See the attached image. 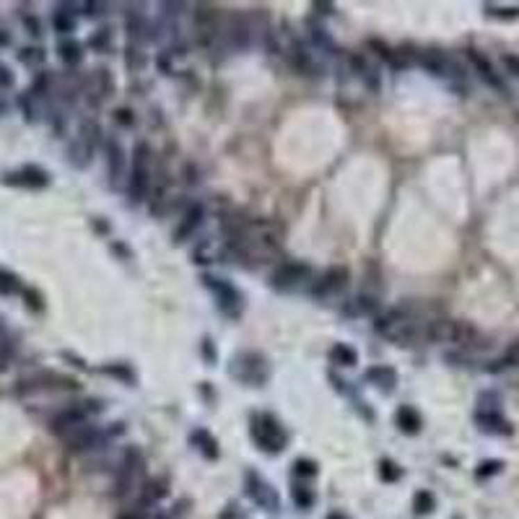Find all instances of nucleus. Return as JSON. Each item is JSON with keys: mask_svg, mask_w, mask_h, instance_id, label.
Returning a JSON list of instances; mask_svg holds the SVG:
<instances>
[{"mask_svg": "<svg viewBox=\"0 0 519 519\" xmlns=\"http://www.w3.org/2000/svg\"><path fill=\"white\" fill-rule=\"evenodd\" d=\"M52 26H55V31H60V34H70V31L76 29V19H73V13L70 10H55V16H52Z\"/></svg>", "mask_w": 519, "mask_h": 519, "instance_id": "obj_33", "label": "nucleus"}, {"mask_svg": "<svg viewBox=\"0 0 519 519\" xmlns=\"http://www.w3.org/2000/svg\"><path fill=\"white\" fill-rule=\"evenodd\" d=\"M0 86L3 88H8V86H13V73H10L3 63H0Z\"/></svg>", "mask_w": 519, "mask_h": 519, "instance_id": "obj_47", "label": "nucleus"}, {"mask_svg": "<svg viewBox=\"0 0 519 519\" xmlns=\"http://www.w3.org/2000/svg\"><path fill=\"white\" fill-rule=\"evenodd\" d=\"M468 60H470L472 68L478 70V76L486 81L491 88H496V91H501V94H506V86H504V81H501V76L496 73V68L491 65V60L486 58L483 52H478V49H468Z\"/></svg>", "mask_w": 519, "mask_h": 519, "instance_id": "obj_16", "label": "nucleus"}, {"mask_svg": "<svg viewBox=\"0 0 519 519\" xmlns=\"http://www.w3.org/2000/svg\"><path fill=\"white\" fill-rule=\"evenodd\" d=\"M115 122H120L122 128H133V125H135V117H133V112H130L128 107H120V109H115Z\"/></svg>", "mask_w": 519, "mask_h": 519, "instance_id": "obj_42", "label": "nucleus"}, {"mask_svg": "<svg viewBox=\"0 0 519 519\" xmlns=\"http://www.w3.org/2000/svg\"><path fill=\"white\" fill-rule=\"evenodd\" d=\"M245 483H247V493H249V499L255 501L257 506H263V509H267V511H278V506H281L278 491H275L263 475H257L255 470H247Z\"/></svg>", "mask_w": 519, "mask_h": 519, "instance_id": "obj_8", "label": "nucleus"}, {"mask_svg": "<svg viewBox=\"0 0 519 519\" xmlns=\"http://www.w3.org/2000/svg\"><path fill=\"white\" fill-rule=\"evenodd\" d=\"M317 472H320V468H317V462L314 460L299 457V460L294 462V475H299V478H314Z\"/></svg>", "mask_w": 519, "mask_h": 519, "instance_id": "obj_38", "label": "nucleus"}, {"mask_svg": "<svg viewBox=\"0 0 519 519\" xmlns=\"http://www.w3.org/2000/svg\"><path fill=\"white\" fill-rule=\"evenodd\" d=\"M288 60H291V65H294L299 73H304V76H317V73H320V63L314 60V55L304 47L302 42H294V44H291Z\"/></svg>", "mask_w": 519, "mask_h": 519, "instance_id": "obj_20", "label": "nucleus"}, {"mask_svg": "<svg viewBox=\"0 0 519 519\" xmlns=\"http://www.w3.org/2000/svg\"><path fill=\"white\" fill-rule=\"evenodd\" d=\"M125 63H128L130 70H143V65H146V55H143V49L135 47V44H128Z\"/></svg>", "mask_w": 519, "mask_h": 519, "instance_id": "obj_37", "label": "nucleus"}, {"mask_svg": "<svg viewBox=\"0 0 519 519\" xmlns=\"http://www.w3.org/2000/svg\"><path fill=\"white\" fill-rule=\"evenodd\" d=\"M345 286H348V267L335 265V267H330V270L312 286V294L317 296V299H333V296L343 294Z\"/></svg>", "mask_w": 519, "mask_h": 519, "instance_id": "obj_10", "label": "nucleus"}, {"mask_svg": "<svg viewBox=\"0 0 519 519\" xmlns=\"http://www.w3.org/2000/svg\"><path fill=\"white\" fill-rule=\"evenodd\" d=\"M379 309V302L374 299V296H356L351 304H348V309H343V312L348 314H374Z\"/></svg>", "mask_w": 519, "mask_h": 519, "instance_id": "obj_30", "label": "nucleus"}, {"mask_svg": "<svg viewBox=\"0 0 519 519\" xmlns=\"http://www.w3.org/2000/svg\"><path fill=\"white\" fill-rule=\"evenodd\" d=\"M3 182H6V185L34 187V190H40V187L49 185V174L40 167H24L21 172H16V174H6Z\"/></svg>", "mask_w": 519, "mask_h": 519, "instance_id": "obj_17", "label": "nucleus"}, {"mask_svg": "<svg viewBox=\"0 0 519 519\" xmlns=\"http://www.w3.org/2000/svg\"><path fill=\"white\" fill-rule=\"evenodd\" d=\"M421 327L423 322L405 306H397V309H390L387 314L377 317L374 322V330L377 335H382L387 340L397 345H408V343H415L421 340Z\"/></svg>", "mask_w": 519, "mask_h": 519, "instance_id": "obj_1", "label": "nucleus"}, {"mask_svg": "<svg viewBox=\"0 0 519 519\" xmlns=\"http://www.w3.org/2000/svg\"><path fill=\"white\" fill-rule=\"evenodd\" d=\"M249 431H252V439L263 452H270V454H278V452L286 450L288 444V436H286L283 426L278 423V418H273L270 413H263V415H255L252 423H249Z\"/></svg>", "mask_w": 519, "mask_h": 519, "instance_id": "obj_3", "label": "nucleus"}, {"mask_svg": "<svg viewBox=\"0 0 519 519\" xmlns=\"http://www.w3.org/2000/svg\"><path fill=\"white\" fill-rule=\"evenodd\" d=\"M58 52H60V60H63L65 65H79L81 60H83V47H81L76 40H63Z\"/></svg>", "mask_w": 519, "mask_h": 519, "instance_id": "obj_26", "label": "nucleus"}, {"mask_svg": "<svg viewBox=\"0 0 519 519\" xmlns=\"http://www.w3.org/2000/svg\"><path fill=\"white\" fill-rule=\"evenodd\" d=\"M99 431L91 426V423H81V426H76L73 431H68L65 436H63V441H65V447H68L70 452H88L94 450L99 444Z\"/></svg>", "mask_w": 519, "mask_h": 519, "instance_id": "obj_12", "label": "nucleus"}, {"mask_svg": "<svg viewBox=\"0 0 519 519\" xmlns=\"http://www.w3.org/2000/svg\"><path fill=\"white\" fill-rule=\"evenodd\" d=\"M369 47H372L374 52L379 55V60H384L387 65H392V68H402V60L397 58V52H395L392 47H387L382 40H369Z\"/></svg>", "mask_w": 519, "mask_h": 519, "instance_id": "obj_31", "label": "nucleus"}, {"mask_svg": "<svg viewBox=\"0 0 519 519\" xmlns=\"http://www.w3.org/2000/svg\"><path fill=\"white\" fill-rule=\"evenodd\" d=\"M104 374H112V377H117V379H122V382H128V384H133L135 382V374H133V369H130L128 363H109V366H104L101 369Z\"/></svg>", "mask_w": 519, "mask_h": 519, "instance_id": "obj_35", "label": "nucleus"}, {"mask_svg": "<svg viewBox=\"0 0 519 519\" xmlns=\"http://www.w3.org/2000/svg\"><path fill=\"white\" fill-rule=\"evenodd\" d=\"M109 40H112V31L104 26V29H99L97 34H91V40H88V47H94L97 52H101V49L109 47Z\"/></svg>", "mask_w": 519, "mask_h": 519, "instance_id": "obj_41", "label": "nucleus"}, {"mask_svg": "<svg viewBox=\"0 0 519 519\" xmlns=\"http://www.w3.org/2000/svg\"><path fill=\"white\" fill-rule=\"evenodd\" d=\"M327 519H348V517H345V514H338V511H333V514H330Z\"/></svg>", "mask_w": 519, "mask_h": 519, "instance_id": "obj_54", "label": "nucleus"}, {"mask_svg": "<svg viewBox=\"0 0 519 519\" xmlns=\"http://www.w3.org/2000/svg\"><path fill=\"white\" fill-rule=\"evenodd\" d=\"M10 356H13V343H10L8 338H0V369L8 366Z\"/></svg>", "mask_w": 519, "mask_h": 519, "instance_id": "obj_43", "label": "nucleus"}, {"mask_svg": "<svg viewBox=\"0 0 519 519\" xmlns=\"http://www.w3.org/2000/svg\"><path fill=\"white\" fill-rule=\"evenodd\" d=\"M206 356H208V361H213V345H211V340H206Z\"/></svg>", "mask_w": 519, "mask_h": 519, "instance_id": "obj_53", "label": "nucleus"}, {"mask_svg": "<svg viewBox=\"0 0 519 519\" xmlns=\"http://www.w3.org/2000/svg\"><path fill=\"white\" fill-rule=\"evenodd\" d=\"M418 63H421L429 73H434V76H460V68H457L450 58H444L441 52H434V49L418 55Z\"/></svg>", "mask_w": 519, "mask_h": 519, "instance_id": "obj_19", "label": "nucleus"}, {"mask_svg": "<svg viewBox=\"0 0 519 519\" xmlns=\"http://www.w3.org/2000/svg\"><path fill=\"white\" fill-rule=\"evenodd\" d=\"M291 499H294V504L299 506V509H312L314 501H317V496H314V491L306 486V483H294L291 486Z\"/></svg>", "mask_w": 519, "mask_h": 519, "instance_id": "obj_29", "label": "nucleus"}, {"mask_svg": "<svg viewBox=\"0 0 519 519\" xmlns=\"http://www.w3.org/2000/svg\"><path fill=\"white\" fill-rule=\"evenodd\" d=\"M151 161H154V151L146 140L135 143L133 148V169L128 176V197L130 203H143L151 190Z\"/></svg>", "mask_w": 519, "mask_h": 519, "instance_id": "obj_2", "label": "nucleus"}, {"mask_svg": "<svg viewBox=\"0 0 519 519\" xmlns=\"http://www.w3.org/2000/svg\"><path fill=\"white\" fill-rule=\"evenodd\" d=\"M143 483H146V480H143V457H140V452L130 447V450L125 452L122 462H120L117 493L120 496H128V493H133V491L140 493Z\"/></svg>", "mask_w": 519, "mask_h": 519, "instance_id": "obj_6", "label": "nucleus"}, {"mask_svg": "<svg viewBox=\"0 0 519 519\" xmlns=\"http://www.w3.org/2000/svg\"><path fill=\"white\" fill-rule=\"evenodd\" d=\"M203 218H206V208L200 206V203H192V206L185 211V216L179 218V226L174 229V242L179 245V242H187L190 236L195 234L197 229H200V224H203Z\"/></svg>", "mask_w": 519, "mask_h": 519, "instance_id": "obj_15", "label": "nucleus"}, {"mask_svg": "<svg viewBox=\"0 0 519 519\" xmlns=\"http://www.w3.org/2000/svg\"><path fill=\"white\" fill-rule=\"evenodd\" d=\"M99 146H101V128H99L97 120H86V122L81 125L79 138H76L68 148L70 164L76 169H86L88 164H91V158H94Z\"/></svg>", "mask_w": 519, "mask_h": 519, "instance_id": "obj_5", "label": "nucleus"}, {"mask_svg": "<svg viewBox=\"0 0 519 519\" xmlns=\"http://www.w3.org/2000/svg\"><path fill=\"white\" fill-rule=\"evenodd\" d=\"M107 167L112 187H120L125 174H128V161H125V151H122L117 138H109L107 140Z\"/></svg>", "mask_w": 519, "mask_h": 519, "instance_id": "obj_13", "label": "nucleus"}, {"mask_svg": "<svg viewBox=\"0 0 519 519\" xmlns=\"http://www.w3.org/2000/svg\"><path fill=\"white\" fill-rule=\"evenodd\" d=\"M312 278V267L304 263H283L273 275H270V283H273L275 291H299L302 286H306V281Z\"/></svg>", "mask_w": 519, "mask_h": 519, "instance_id": "obj_7", "label": "nucleus"}, {"mask_svg": "<svg viewBox=\"0 0 519 519\" xmlns=\"http://www.w3.org/2000/svg\"><path fill=\"white\" fill-rule=\"evenodd\" d=\"M379 475H382V480H387V483H395V480H400L402 470L392 460H382L379 462Z\"/></svg>", "mask_w": 519, "mask_h": 519, "instance_id": "obj_40", "label": "nucleus"}, {"mask_svg": "<svg viewBox=\"0 0 519 519\" xmlns=\"http://www.w3.org/2000/svg\"><path fill=\"white\" fill-rule=\"evenodd\" d=\"M363 379L369 384H374L377 390L392 392L395 384H397V372H395L392 366H369L366 374H363Z\"/></svg>", "mask_w": 519, "mask_h": 519, "instance_id": "obj_21", "label": "nucleus"}, {"mask_svg": "<svg viewBox=\"0 0 519 519\" xmlns=\"http://www.w3.org/2000/svg\"><path fill=\"white\" fill-rule=\"evenodd\" d=\"M434 506H436V499H434V493H429V491H418V493L413 496V509H415V514H431Z\"/></svg>", "mask_w": 519, "mask_h": 519, "instance_id": "obj_34", "label": "nucleus"}, {"mask_svg": "<svg viewBox=\"0 0 519 519\" xmlns=\"http://www.w3.org/2000/svg\"><path fill=\"white\" fill-rule=\"evenodd\" d=\"M229 372H231V377L239 379L242 384L263 387V384L267 382V359L257 351H245L231 359Z\"/></svg>", "mask_w": 519, "mask_h": 519, "instance_id": "obj_4", "label": "nucleus"}, {"mask_svg": "<svg viewBox=\"0 0 519 519\" xmlns=\"http://www.w3.org/2000/svg\"><path fill=\"white\" fill-rule=\"evenodd\" d=\"M475 423L480 426V431L486 434H501V436H509L511 426L509 421L499 413L496 405H480L475 411Z\"/></svg>", "mask_w": 519, "mask_h": 519, "instance_id": "obj_11", "label": "nucleus"}, {"mask_svg": "<svg viewBox=\"0 0 519 519\" xmlns=\"http://www.w3.org/2000/svg\"><path fill=\"white\" fill-rule=\"evenodd\" d=\"M10 44V34H6V31L0 29V47H8Z\"/></svg>", "mask_w": 519, "mask_h": 519, "instance_id": "obj_52", "label": "nucleus"}, {"mask_svg": "<svg viewBox=\"0 0 519 519\" xmlns=\"http://www.w3.org/2000/svg\"><path fill=\"white\" fill-rule=\"evenodd\" d=\"M224 255H229V247L218 245V242H203L200 247H195V252H192V260H195L197 265L203 263H216V260H221Z\"/></svg>", "mask_w": 519, "mask_h": 519, "instance_id": "obj_24", "label": "nucleus"}, {"mask_svg": "<svg viewBox=\"0 0 519 519\" xmlns=\"http://www.w3.org/2000/svg\"><path fill=\"white\" fill-rule=\"evenodd\" d=\"M312 8L317 10V13H324V16H330V13H335V3H312Z\"/></svg>", "mask_w": 519, "mask_h": 519, "instance_id": "obj_48", "label": "nucleus"}, {"mask_svg": "<svg viewBox=\"0 0 519 519\" xmlns=\"http://www.w3.org/2000/svg\"><path fill=\"white\" fill-rule=\"evenodd\" d=\"M504 465L501 462H483L478 470V478H486V475H493V472H499Z\"/></svg>", "mask_w": 519, "mask_h": 519, "instance_id": "obj_46", "label": "nucleus"}, {"mask_svg": "<svg viewBox=\"0 0 519 519\" xmlns=\"http://www.w3.org/2000/svg\"><path fill=\"white\" fill-rule=\"evenodd\" d=\"M226 37H229V42H231L234 47H247V42H249V29H247V24L242 19H231V24L226 26Z\"/></svg>", "mask_w": 519, "mask_h": 519, "instance_id": "obj_28", "label": "nucleus"}, {"mask_svg": "<svg viewBox=\"0 0 519 519\" xmlns=\"http://www.w3.org/2000/svg\"><path fill=\"white\" fill-rule=\"evenodd\" d=\"M309 29H312V40H314V44L320 49H327V52H333L335 49V42L330 40V34L322 29V26H314V24H309Z\"/></svg>", "mask_w": 519, "mask_h": 519, "instance_id": "obj_39", "label": "nucleus"}, {"mask_svg": "<svg viewBox=\"0 0 519 519\" xmlns=\"http://www.w3.org/2000/svg\"><path fill=\"white\" fill-rule=\"evenodd\" d=\"M24 26H26V31H29L31 37H40L42 34V24H40V19H34V16H24Z\"/></svg>", "mask_w": 519, "mask_h": 519, "instance_id": "obj_45", "label": "nucleus"}, {"mask_svg": "<svg viewBox=\"0 0 519 519\" xmlns=\"http://www.w3.org/2000/svg\"><path fill=\"white\" fill-rule=\"evenodd\" d=\"M88 421V413L86 408H65V411H60L55 418H52V434H58L60 439L65 436L68 431H73L76 426H81V423Z\"/></svg>", "mask_w": 519, "mask_h": 519, "instance_id": "obj_18", "label": "nucleus"}, {"mask_svg": "<svg viewBox=\"0 0 519 519\" xmlns=\"http://www.w3.org/2000/svg\"><path fill=\"white\" fill-rule=\"evenodd\" d=\"M395 423L400 426L402 434H408V436H415V434L421 431L423 418H421V413L415 411L413 405H400V408H397V413H395Z\"/></svg>", "mask_w": 519, "mask_h": 519, "instance_id": "obj_23", "label": "nucleus"}, {"mask_svg": "<svg viewBox=\"0 0 519 519\" xmlns=\"http://www.w3.org/2000/svg\"><path fill=\"white\" fill-rule=\"evenodd\" d=\"M330 361H333L335 366H345V369H353V366L359 363V353H356V348H351V345L335 343L333 348H330Z\"/></svg>", "mask_w": 519, "mask_h": 519, "instance_id": "obj_25", "label": "nucleus"}, {"mask_svg": "<svg viewBox=\"0 0 519 519\" xmlns=\"http://www.w3.org/2000/svg\"><path fill=\"white\" fill-rule=\"evenodd\" d=\"M488 16H501V19H517L519 8H496V6H486Z\"/></svg>", "mask_w": 519, "mask_h": 519, "instance_id": "obj_44", "label": "nucleus"}, {"mask_svg": "<svg viewBox=\"0 0 519 519\" xmlns=\"http://www.w3.org/2000/svg\"><path fill=\"white\" fill-rule=\"evenodd\" d=\"M83 8H86V13H88V16H101V13H104V8H107V6H104V3H86Z\"/></svg>", "mask_w": 519, "mask_h": 519, "instance_id": "obj_49", "label": "nucleus"}, {"mask_svg": "<svg viewBox=\"0 0 519 519\" xmlns=\"http://www.w3.org/2000/svg\"><path fill=\"white\" fill-rule=\"evenodd\" d=\"M21 291V281L16 273H10L6 267H0V296H13Z\"/></svg>", "mask_w": 519, "mask_h": 519, "instance_id": "obj_32", "label": "nucleus"}, {"mask_svg": "<svg viewBox=\"0 0 519 519\" xmlns=\"http://www.w3.org/2000/svg\"><path fill=\"white\" fill-rule=\"evenodd\" d=\"M26 299H29V306H31V309H42L40 296H37V294H31V291H26Z\"/></svg>", "mask_w": 519, "mask_h": 519, "instance_id": "obj_51", "label": "nucleus"}, {"mask_svg": "<svg viewBox=\"0 0 519 519\" xmlns=\"http://www.w3.org/2000/svg\"><path fill=\"white\" fill-rule=\"evenodd\" d=\"M19 60L24 63V65H31V68H34V65H42V63H44V49L42 47H24L19 52Z\"/></svg>", "mask_w": 519, "mask_h": 519, "instance_id": "obj_36", "label": "nucleus"}, {"mask_svg": "<svg viewBox=\"0 0 519 519\" xmlns=\"http://www.w3.org/2000/svg\"><path fill=\"white\" fill-rule=\"evenodd\" d=\"M504 65L519 79V58H511V55H504Z\"/></svg>", "mask_w": 519, "mask_h": 519, "instance_id": "obj_50", "label": "nucleus"}, {"mask_svg": "<svg viewBox=\"0 0 519 519\" xmlns=\"http://www.w3.org/2000/svg\"><path fill=\"white\" fill-rule=\"evenodd\" d=\"M206 281V286L216 294L218 299V309L224 314H229V317H239V312H242V294L236 291L231 283H226V281H218V278H213V275H206L203 278Z\"/></svg>", "mask_w": 519, "mask_h": 519, "instance_id": "obj_9", "label": "nucleus"}, {"mask_svg": "<svg viewBox=\"0 0 519 519\" xmlns=\"http://www.w3.org/2000/svg\"><path fill=\"white\" fill-rule=\"evenodd\" d=\"M83 91L88 94L91 107H94V104H101V101L112 94V76H109V70L107 68L94 70L86 79V83H83Z\"/></svg>", "mask_w": 519, "mask_h": 519, "instance_id": "obj_14", "label": "nucleus"}, {"mask_svg": "<svg viewBox=\"0 0 519 519\" xmlns=\"http://www.w3.org/2000/svg\"><path fill=\"white\" fill-rule=\"evenodd\" d=\"M519 366V340L514 345H511L509 351L504 353L501 359H496V361L488 366V372L499 374V372H509V369H517Z\"/></svg>", "mask_w": 519, "mask_h": 519, "instance_id": "obj_27", "label": "nucleus"}, {"mask_svg": "<svg viewBox=\"0 0 519 519\" xmlns=\"http://www.w3.org/2000/svg\"><path fill=\"white\" fill-rule=\"evenodd\" d=\"M190 444H192L206 460H218V454H221L216 436L211 431H206V429H195V431L190 434Z\"/></svg>", "mask_w": 519, "mask_h": 519, "instance_id": "obj_22", "label": "nucleus"}]
</instances>
